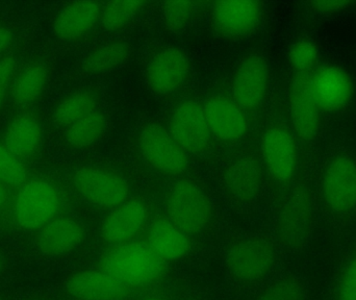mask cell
Instances as JSON below:
<instances>
[{"label":"cell","mask_w":356,"mask_h":300,"mask_svg":"<svg viewBox=\"0 0 356 300\" xmlns=\"http://www.w3.org/2000/svg\"><path fill=\"white\" fill-rule=\"evenodd\" d=\"M98 98L93 92L77 91L65 97L54 109L52 120L58 127H68L97 110Z\"/></svg>","instance_id":"obj_27"},{"label":"cell","mask_w":356,"mask_h":300,"mask_svg":"<svg viewBox=\"0 0 356 300\" xmlns=\"http://www.w3.org/2000/svg\"><path fill=\"white\" fill-rule=\"evenodd\" d=\"M309 75L296 73L289 92V108L295 135L303 142L313 141L321 129V110L312 94Z\"/></svg>","instance_id":"obj_13"},{"label":"cell","mask_w":356,"mask_h":300,"mask_svg":"<svg viewBox=\"0 0 356 300\" xmlns=\"http://www.w3.org/2000/svg\"><path fill=\"white\" fill-rule=\"evenodd\" d=\"M4 266H6V260H4L3 255L0 253V274L3 270Z\"/></svg>","instance_id":"obj_38"},{"label":"cell","mask_w":356,"mask_h":300,"mask_svg":"<svg viewBox=\"0 0 356 300\" xmlns=\"http://www.w3.org/2000/svg\"><path fill=\"white\" fill-rule=\"evenodd\" d=\"M42 127L33 113L25 112L13 119L6 129L4 145L19 159L33 157L42 142Z\"/></svg>","instance_id":"obj_23"},{"label":"cell","mask_w":356,"mask_h":300,"mask_svg":"<svg viewBox=\"0 0 356 300\" xmlns=\"http://www.w3.org/2000/svg\"><path fill=\"white\" fill-rule=\"evenodd\" d=\"M102 269L127 287H144L162 278L166 265L147 243L117 245L104 255Z\"/></svg>","instance_id":"obj_1"},{"label":"cell","mask_w":356,"mask_h":300,"mask_svg":"<svg viewBox=\"0 0 356 300\" xmlns=\"http://www.w3.org/2000/svg\"><path fill=\"white\" fill-rule=\"evenodd\" d=\"M259 1H218L211 6V22L220 35L232 39L247 37L257 31L263 19Z\"/></svg>","instance_id":"obj_12"},{"label":"cell","mask_w":356,"mask_h":300,"mask_svg":"<svg viewBox=\"0 0 356 300\" xmlns=\"http://www.w3.org/2000/svg\"><path fill=\"white\" fill-rule=\"evenodd\" d=\"M305 285L295 276H284L266 287L257 300H305Z\"/></svg>","instance_id":"obj_30"},{"label":"cell","mask_w":356,"mask_h":300,"mask_svg":"<svg viewBox=\"0 0 356 300\" xmlns=\"http://www.w3.org/2000/svg\"><path fill=\"white\" fill-rule=\"evenodd\" d=\"M102 6L96 1H75L65 6L52 22V33L60 40L72 41L89 33L99 22Z\"/></svg>","instance_id":"obj_20"},{"label":"cell","mask_w":356,"mask_h":300,"mask_svg":"<svg viewBox=\"0 0 356 300\" xmlns=\"http://www.w3.org/2000/svg\"><path fill=\"white\" fill-rule=\"evenodd\" d=\"M85 228L76 219L56 218L39 230L35 245L42 253L50 257L72 253L85 239Z\"/></svg>","instance_id":"obj_19"},{"label":"cell","mask_w":356,"mask_h":300,"mask_svg":"<svg viewBox=\"0 0 356 300\" xmlns=\"http://www.w3.org/2000/svg\"><path fill=\"white\" fill-rule=\"evenodd\" d=\"M312 94L321 112H337L350 102L353 95L351 77L344 69L325 66L309 75Z\"/></svg>","instance_id":"obj_15"},{"label":"cell","mask_w":356,"mask_h":300,"mask_svg":"<svg viewBox=\"0 0 356 300\" xmlns=\"http://www.w3.org/2000/svg\"><path fill=\"white\" fill-rule=\"evenodd\" d=\"M203 2L167 1L163 3L162 20L171 33L186 29L200 13Z\"/></svg>","instance_id":"obj_29"},{"label":"cell","mask_w":356,"mask_h":300,"mask_svg":"<svg viewBox=\"0 0 356 300\" xmlns=\"http://www.w3.org/2000/svg\"><path fill=\"white\" fill-rule=\"evenodd\" d=\"M138 146L144 161L159 172L177 175L188 169L186 151L178 145L169 131L161 125L150 123L142 127Z\"/></svg>","instance_id":"obj_7"},{"label":"cell","mask_w":356,"mask_h":300,"mask_svg":"<svg viewBox=\"0 0 356 300\" xmlns=\"http://www.w3.org/2000/svg\"><path fill=\"white\" fill-rule=\"evenodd\" d=\"M131 52L133 49L129 42H108L87 54L83 61V69L91 75L112 72L127 62Z\"/></svg>","instance_id":"obj_24"},{"label":"cell","mask_w":356,"mask_h":300,"mask_svg":"<svg viewBox=\"0 0 356 300\" xmlns=\"http://www.w3.org/2000/svg\"><path fill=\"white\" fill-rule=\"evenodd\" d=\"M141 300H164L161 299H156V297H148V299H144Z\"/></svg>","instance_id":"obj_39"},{"label":"cell","mask_w":356,"mask_h":300,"mask_svg":"<svg viewBox=\"0 0 356 300\" xmlns=\"http://www.w3.org/2000/svg\"><path fill=\"white\" fill-rule=\"evenodd\" d=\"M16 63L12 56H4L0 60V111L8 96V90L12 87Z\"/></svg>","instance_id":"obj_34"},{"label":"cell","mask_w":356,"mask_h":300,"mask_svg":"<svg viewBox=\"0 0 356 300\" xmlns=\"http://www.w3.org/2000/svg\"><path fill=\"white\" fill-rule=\"evenodd\" d=\"M263 186V171L254 157L236 159L225 175V188L234 200L247 203L257 198Z\"/></svg>","instance_id":"obj_21"},{"label":"cell","mask_w":356,"mask_h":300,"mask_svg":"<svg viewBox=\"0 0 356 300\" xmlns=\"http://www.w3.org/2000/svg\"><path fill=\"white\" fill-rule=\"evenodd\" d=\"M147 207L139 199L127 200L115 207L102 226V239L108 244L120 245L137 236L147 220Z\"/></svg>","instance_id":"obj_17"},{"label":"cell","mask_w":356,"mask_h":300,"mask_svg":"<svg viewBox=\"0 0 356 300\" xmlns=\"http://www.w3.org/2000/svg\"><path fill=\"white\" fill-rule=\"evenodd\" d=\"M188 73V56L177 47H167L156 52L148 63L146 81L154 93L169 95L184 86Z\"/></svg>","instance_id":"obj_14"},{"label":"cell","mask_w":356,"mask_h":300,"mask_svg":"<svg viewBox=\"0 0 356 300\" xmlns=\"http://www.w3.org/2000/svg\"><path fill=\"white\" fill-rule=\"evenodd\" d=\"M145 1H110L102 6L99 22L108 31H117L133 22L146 8Z\"/></svg>","instance_id":"obj_28"},{"label":"cell","mask_w":356,"mask_h":300,"mask_svg":"<svg viewBox=\"0 0 356 300\" xmlns=\"http://www.w3.org/2000/svg\"><path fill=\"white\" fill-rule=\"evenodd\" d=\"M45 65L33 63L21 71L12 85V100L17 106H27L39 98L47 83Z\"/></svg>","instance_id":"obj_25"},{"label":"cell","mask_w":356,"mask_h":300,"mask_svg":"<svg viewBox=\"0 0 356 300\" xmlns=\"http://www.w3.org/2000/svg\"><path fill=\"white\" fill-rule=\"evenodd\" d=\"M27 182V170L21 159L0 143V182L8 188H20Z\"/></svg>","instance_id":"obj_31"},{"label":"cell","mask_w":356,"mask_h":300,"mask_svg":"<svg viewBox=\"0 0 356 300\" xmlns=\"http://www.w3.org/2000/svg\"><path fill=\"white\" fill-rule=\"evenodd\" d=\"M67 291L79 300H120L129 293V287L104 270H83L67 281Z\"/></svg>","instance_id":"obj_18"},{"label":"cell","mask_w":356,"mask_h":300,"mask_svg":"<svg viewBox=\"0 0 356 300\" xmlns=\"http://www.w3.org/2000/svg\"><path fill=\"white\" fill-rule=\"evenodd\" d=\"M13 41V33L8 27L0 25V52L10 46Z\"/></svg>","instance_id":"obj_36"},{"label":"cell","mask_w":356,"mask_h":300,"mask_svg":"<svg viewBox=\"0 0 356 300\" xmlns=\"http://www.w3.org/2000/svg\"><path fill=\"white\" fill-rule=\"evenodd\" d=\"M314 216L313 201L307 190L295 189L284 195L274 217L280 244L290 251L302 248L313 232Z\"/></svg>","instance_id":"obj_3"},{"label":"cell","mask_w":356,"mask_h":300,"mask_svg":"<svg viewBox=\"0 0 356 300\" xmlns=\"http://www.w3.org/2000/svg\"><path fill=\"white\" fill-rule=\"evenodd\" d=\"M336 300H356V253L347 261L337 284Z\"/></svg>","instance_id":"obj_33"},{"label":"cell","mask_w":356,"mask_h":300,"mask_svg":"<svg viewBox=\"0 0 356 300\" xmlns=\"http://www.w3.org/2000/svg\"><path fill=\"white\" fill-rule=\"evenodd\" d=\"M147 245L163 261H179L191 249L188 235L170 220L159 219L148 228Z\"/></svg>","instance_id":"obj_22"},{"label":"cell","mask_w":356,"mask_h":300,"mask_svg":"<svg viewBox=\"0 0 356 300\" xmlns=\"http://www.w3.org/2000/svg\"><path fill=\"white\" fill-rule=\"evenodd\" d=\"M72 182L76 192L85 200L104 209H115L124 203L129 196L127 180L102 168H79L73 174Z\"/></svg>","instance_id":"obj_6"},{"label":"cell","mask_w":356,"mask_h":300,"mask_svg":"<svg viewBox=\"0 0 356 300\" xmlns=\"http://www.w3.org/2000/svg\"><path fill=\"white\" fill-rule=\"evenodd\" d=\"M324 205L336 215L356 209V163L350 157H334L324 170L321 182Z\"/></svg>","instance_id":"obj_8"},{"label":"cell","mask_w":356,"mask_h":300,"mask_svg":"<svg viewBox=\"0 0 356 300\" xmlns=\"http://www.w3.org/2000/svg\"><path fill=\"white\" fill-rule=\"evenodd\" d=\"M169 133L186 153L194 155L207 150L211 138L204 110L194 100L177 106L169 123Z\"/></svg>","instance_id":"obj_10"},{"label":"cell","mask_w":356,"mask_h":300,"mask_svg":"<svg viewBox=\"0 0 356 300\" xmlns=\"http://www.w3.org/2000/svg\"><path fill=\"white\" fill-rule=\"evenodd\" d=\"M319 60V50L314 42L300 40L291 47L289 61L298 74H312Z\"/></svg>","instance_id":"obj_32"},{"label":"cell","mask_w":356,"mask_h":300,"mask_svg":"<svg viewBox=\"0 0 356 300\" xmlns=\"http://www.w3.org/2000/svg\"><path fill=\"white\" fill-rule=\"evenodd\" d=\"M312 10L321 14H332L350 8L351 2L348 1H312L309 2Z\"/></svg>","instance_id":"obj_35"},{"label":"cell","mask_w":356,"mask_h":300,"mask_svg":"<svg viewBox=\"0 0 356 300\" xmlns=\"http://www.w3.org/2000/svg\"><path fill=\"white\" fill-rule=\"evenodd\" d=\"M58 189L44 180H27L19 189L14 203V218L23 230H39L56 219L60 209Z\"/></svg>","instance_id":"obj_4"},{"label":"cell","mask_w":356,"mask_h":300,"mask_svg":"<svg viewBox=\"0 0 356 300\" xmlns=\"http://www.w3.org/2000/svg\"><path fill=\"white\" fill-rule=\"evenodd\" d=\"M169 220L184 234L198 235L204 232L213 217V207L207 193L190 180L175 182L166 198Z\"/></svg>","instance_id":"obj_2"},{"label":"cell","mask_w":356,"mask_h":300,"mask_svg":"<svg viewBox=\"0 0 356 300\" xmlns=\"http://www.w3.org/2000/svg\"><path fill=\"white\" fill-rule=\"evenodd\" d=\"M106 129V116L96 110L66 127L65 140L70 148L83 150L99 141Z\"/></svg>","instance_id":"obj_26"},{"label":"cell","mask_w":356,"mask_h":300,"mask_svg":"<svg viewBox=\"0 0 356 300\" xmlns=\"http://www.w3.org/2000/svg\"><path fill=\"white\" fill-rule=\"evenodd\" d=\"M203 110L209 131L218 139L234 142L246 135V117L234 100L224 96H213L205 102Z\"/></svg>","instance_id":"obj_16"},{"label":"cell","mask_w":356,"mask_h":300,"mask_svg":"<svg viewBox=\"0 0 356 300\" xmlns=\"http://www.w3.org/2000/svg\"><path fill=\"white\" fill-rule=\"evenodd\" d=\"M269 81V67L264 58L259 54L245 56L238 64L232 81L234 102L242 110H257L265 100Z\"/></svg>","instance_id":"obj_9"},{"label":"cell","mask_w":356,"mask_h":300,"mask_svg":"<svg viewBox=\"0 0 356 300\" xmlns=\"http://www.w3.org/2000/svg\"><path fill=\"white\" fill-rule=\"evenodd\" d=\"M278 253L273 243L253 238L236 243L226 255L228 274L240 284H255L271 274L277 265Z\"/></svg>","instance_id":"obj_5"},{"label":"cell","mask_w":356,"mask_h":300,"mask_svg":"<svg viewBox=\"0 0 356 300\" xmlns=\"http://www.w3.org/2000/svg\"><path fill=\"white\" fill-rule=\"evenodd\" d=\"M261 148L264 161L271 177L282 184L290 182L298 163L294 134L282 125H273L264 134Z\"/></svg>","instance_id":"obj_11"},{"label":"cell","mask_w":356,"mask_h":300,"mask_svg":"<svg viewBox=\"0 0 356 300\" xmlns=\"http://www.w3.org/2000/svg\"><path fill=\"white\" fill-rule=\"evenodd\" d=\"M8 194H6V187L0 182V207L6 203Z\"/></svg>","instance_id":"obj_37"}]
</instances>
